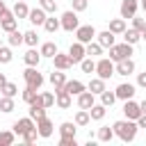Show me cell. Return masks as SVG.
<instances>
[{
	"label": "cell",
	"instance_id": "cell-27",
	"mask_svg": "<svg viewBox=\"0 0 146 146\" xmlns=\"http://www.w3.org/2000/svg\"><path fill=\"white\" fill-rule=\"evenodd\" d=\"M48 80H50V84H52L55 89H62V87H64V82H66V73H64V71H59V68H55V71L50 73V78H48Z\"/></svg>",
	"mask_w": 146,
	"mask_h": 146
},
{
	"label": "cell",
	"instance_id": "cell-22",
	"mask_svg": "<svg viewBox=\"0 0 146 146\" xmlns=\"http://www.w3.org/2000/svg\"><path fill=\"white\" fill-rule=\"evenodd\" d=\"M105 82H107V80H103V78H98V75H96V78H91V80H89V84H87V89H89L91 94H96V96H100V94L105 91Z\"/></svg>",
	"mask_w": 146,
	"mask_h": 146
},
{
	"label": "cell",
	"instance_id": "cell-43",
	"mask_svg": "<svg viewBox=\"0 0 146 146\" xmlns=\"http://www.w3.org/2000/svg\"><path fill=\"white\" fill-rule=\"evenodd\" d=\"M0 94H2V96H11V98H14V96L18 94V87H16L14 82H5V84L0 87Z\"/></svg>",
	"mask_w": 146,
	"mask_h": 146
},
{
	"label": "cell",
	"instance_id": "cell-8",
	"mask_svg": "<svg viewBox=\"0 0 146 146\" xmlns=\"http://www.w3.org/2000/svg\"><path fill=\"white\" fill-rule=\"evenodd\" d=\"M36 132H39V137H41V139H48V137H52V132H55V125H52V121H50L48 116H41V119H36Z\"/></svg>",
	"mask_w": 146,
	"mask_h": 146
},
{
	"label": "cell",
	"instance_id": "cell-36",
	"mask_svg": "<svg viewBox=\"0 0 146 146\" xmlns=\"http://www.w3.org/2000/svg\"><path fill=\"white\" fill-rule=\"evenodd\" d=\"M98 141H112L114 139V128H110V125H103V128H98Z\"/></svg>",
	"mask_w": 146,
	"mask_h": 146
},
{
	"label": "cell",
	"instance_id": "cell-55",
	"mask_svg": "<svg viewBox=\"0 0 146 146\" xmlns=\"http://www.w3.org/2000/svg\"><path fill=\"white\" fill-rule=\"evenodd\" d=\"M141 39H144V41H146V27H144V30H141Z\"/></svg>",
	"mask_w": 146,
	"mask_h": 146
},
{
	"label": "cell",
	"instance_id": "cell-16",
	"mask_svg": "<svg viewBox=\"0 0 146 146\" xmlns=\"http://www.w3.org/2000/svg\"><path fill=\"white\" fill-rule=\"evenodd\" d=\"M75 98H78V107H80V110H89V107L96 103V94H91L89 89H84V91L78 94Z\"/></svg>",
	"mask_w": 146,
	"mask_h": 146
},
{
	"label": "cell",
	"instance_id": "cell-37",
	"mask_svg": "<svg viewBox=\"0 0 146 146\" xmlns=\"http://www.w3.org/2000/svg\"><path fill=\"white\" fill-rule=\"evenodd\" d=\"M14 107H16V103H14L11 96H2V98H0V112L9 114V112H14Z\"/></svg>",
	"mask_w": 146,
	"mask_h": 146
},
{
	"label": "cell",
	"instance_id": "cell-39",
	"mask_svg": "<svg viewBox=\"0 0 146 146\" xmlns=\"http://www.w3.org/2000/svg\"><path fill=\"white\" fill-rule=\"evenodd\" d=\"M14 141H16L14 130H2V132H0V146H11Z\"/></svg>",
	"mask_w": 146,
	"mask_h": 146
},
{
	"label": "cell",
	"instance_id": "cell-11",
	"mask_svg": "<svg viewBox=\"0 0 146 146\" xmlns=\"http://www.w3.org/2000/svg\"><path fill=\"white\" fill-rule=\"evenodd\" d=\"M34 125H36V123H34V119L25 116V119H18V121L11 125V130H14V135H16V137H23V135H25L30 128H34Z\"/></svg>",
	"mask_w": 146,
	"mask_h": 146
},
{
	"label": "cell",
	"instance_id": "cell-38",
	"mask_svg": "<svg viewBox=\"0 0 146 146\" xmlns=\"http://www.w3.org/2000/svg\"><path fill=\"white\" fill-rule=\"evenodd\" d=\"M30 119H41V116H46V107L43 105H36V103H30V114H27Z\"/></svg>",
	"mask_w": 146,
	"mask_h": 146
},
{
	"label": "cell",
	"instance_id": "cell-13",
	"mask_svg": "<svg viewBox=\"0 0 146 146\" xmlns=\"http://www.w3.org/2000/svg\"><path fill=\"white\" fill-rule=\"evenodd\" d=\"M123 114H125V119H132V121H137V119H139V114H141V110H139V103H135L132 98L123 100Z\"/></svg>",
	"mask_w": 146,
	"mask_h": 146
},
{
	"label": "cell",
	"instance_id": "cell-26",
	"mask_svg": "<svg viewBox=\"0 0 146 146\" xmlns=\"http://www.w3.org/2000/svg\"><path fill=\"white\" fill-rule=\"evenodd\" d=\"M23 62H25L27 66H39V62H41V52H39L36 48H30V50L23 55Z\"/></svg>",
	"mask_w": 146,
	"mask_h": 146
},
{
	"label": "cell",
	"instance_id": "cell-44",
	"mask_svg": "<svg viewBox=\"0 0 146 146\" xmlns=\"http://www.w3.org/2000/svg\"><path fill=\"white\" fill-rule=\"evenodd\" d=\"M36 94H39L36 89H32V87H25V89H23V94H21V98H23V103H27V105H30V103H34Z\"/></svg>",
	"mask_w": 146,
	"mask_h": 146
},
{
	"label": "cell",
	"instance_id": "cell-35",
	"mask_svg": "<svg viewBox=\"0 0 146 146\" xmlns=\"http://www.w3.org/2000/svg\"><path fill=\"white\" fill-rule=\"evenodd\" d=\"M7 43L11 46V48H16V46H21L23 43V32L16 27V30H11L9 32V36H7Z\"/></svg>",
	"mask_w": 146,
	"mask_h": 146
},
{
	"label": "cell",
	"instance_id": "cell-12",
	"mask_svg": "<svg viewBox=\"0 0 146 146\" xmlns=\"http://www.w3.org/2000/svg\"><path fill=\"white\" fill-rule=\"evenodd\" d=\"M68 57H71L73 64H80V62L87 57V52H84V43H80V41L71 43V48H68Z\"/></svg>",
	"mask_w": 146,
	"mask_h": 146
},
{
	"label": "cell",
	"instance_id": "cell-23",
	"mask_svg": "<svg viewBox=\"0 0 146 146\" xmlns=\"http://www.w3.org/2000/svg\"><path fill=\"white\" fill-rule=\"evenodd\" d=\"M34 103H36V105H43V107L48 110V107L55 105V94H50V91H41V94H36Z\"/></svg>",
	"mask_w": 146,
	"mask_h": 146
},
{
	"label": "cell",
	"instance_id": "cell-14",
	"mask_svg": "<svg viewBox=\"0 0 146 146\" xmlns=\"http://www.w3.org/2000/svg\"><path fill=\"white\" fill-rule=\"evenodd\" d=\"M139 9V0H123L119 11H121V18H132Z\"/></svg>",
	"mask_w": 146,
	"mask_h": 146
},
{
	"label": "cell",
	"instance_id": "cell-2",
	"mask_svg": "<svg viewBox=\"0 0 146 146\" xmlns=\"http://www.w3.org/2000/svg\"><path fill=\"white\" fill-rule=\"evenodd\" d=\"M23 80H25V87H32V89H41V84H43V75L36 71V66H27L25 71H23Z\"/></svg>",
	"mask_w": 146,
	"mask_h": 146
},
{
	"label": "cell",
	"instance_id": "cell-46",
	"mask_svg": "<svg viewBox=\"0 0 146 146\" xmlns=\"http://www.w3.org/2000/svg\"><path fill=\"white\" fill-rule=\"evenodd\" d=\"M21 139H23L25 144H34V141L39 139V132H36V125H34V128H30V130H27V132H25V135H23Z\"/></svg>",
	"mask_w": 146,
	"mask_h": 146
},
{
	"label": "cell",
	"instance_id": "cell-32",
	"mask_svg": "<svg viewBox=\"0 0 146 146\" xmlns=\"http://www.w3.org/2000/svg\"><path fill=\"white\" fill-rule=\"evenodd\" d=\"M39 52H41V57H55V52H57V43L55 41H46V43H41V48H39Z\"/></svg>",
	"mask_w": 146,
	"mask_h": 146
},
{
	"label": "cell",
	"instance_id": "cell-42",
	"mask_svg": "<svg viewBox=\"0 0 146 146\" xmlns=\"http://www.w3.org/2000/svg\"><path fill=\"white\" fill-rule=\"evenodd\" d=\"M11 59H14L11 46H0V64H9Z\"/></svg>",
	"mask_w": 146,
	"mask_h": 146
},
{
	"label": "cell",
	"instance_id": "cell-52",
	"mask_svg": "<svg viewBox=\"0 0 146 146\" xmlns=\"http://www.w3.org/2000/svg\"><path fill=\"white\" fill-rule=\"evenodd\" d=\"M7 11H9V9H7V5H5V2H2V0H0V18H2V16H5V14H7Z\"/></svg>",
	"mask_w": 146,
	"mask_h": 146
},
{
	"label": "cell",
	"instance_id": "cell-56",
	"mask_svg": "<svg viewBox=\"0 0 146 146\" xmlns=\"http://www.w3.org/2000/svg\"><path fill=\"white\" fill-rule=\"evenodd\" d=\"M139 5H141V9H144V11H146V0H141V2H139Z\"/></svg>",
	"mask_w": 146,
	"mask_h": 146
},
{
	"label": "cell",
	"instance_id": "cell-17",
	"mask_svg": "<svg viewBox=\"0 0 146 146\" xmlns=\"http://www.w3.org/2000/svg\"><path fill=\"white\" fill-rule=\"evenodd\" d=\"M96 41L103 46V48H110L116 43V34H112L110 30H103V32H96Z\"/></svg>",
	"mask_w": 146,
	"mask_h": 146
},
{
	"label": "cell",
	"instance_id": "cell-53",
	"mask_svg": "<svg viewBox=\"0 0 146 146\" xmlns=\"http://www.w3.org/2000/svg\"><path fill=\"white\" fill-rule=\"evenodd\" d=\"M139 110H141V114H146V98L139 103Z\"/></svg>",
	"mask_w": 146,
	"mask_h": 146
},
{
	"label": "cell",
	"instance_id": "cell-29",
	"mask_svg": "<svg viewBox=\"0 0 146 146\" xmlns=\"http://www.w3.org/2000/svg\"><path fill=\"white\" fill-rule=\"evenodd\" d=\"M103 46L94 39V41H89V43H84V52H87V57H98V55H103Z\"/></svg>",
	"mask_w": 146,
	"mask_h": 146
},
{
	"label": "cell",
	"instance_id": "cell-33",
	"mask_svg": "<svg viewBox=\"0 0 146 146\" xmlns=\"http://www.w3.org/2000/svg\"><path fill=\"white\" fill-rule=\"evenodd\" d=\"M107 30H110L112 34H123V30H125V18H112Z\"/></svg>",
	"mask_w": 146,
	"mask_h": 146
},
{
	"label": "cell",
	"instance_id": "cell-31",
	"mask_svg": "<svg viewBox=\"0 0 146 146\" xmlns=\"http://www.w3.org/2000/svg\"><path fill=\"white\" fill-rule=\"evenodd\" d=\"M62 25H59V18H55V14H50V16H46V21H43V30L46 32H50V34H55L57 30H59Z\"/></svg>",
	"mask_w": 146,
	"mask_h": 146
},
{
	"label": "cell",
	"instance_id": "cell-48",
	"mask_svg": "<svg viewBox=\"0 0 146 146\" xmlns=\"http://www.w3.org/2000/svg\"><path fill=\"white\" fill-rule=\"evenodd\" d=\"M132 27H135V30H139V32H141V30H144V27H146V18H139V16H137V14H135V16H132Z\"/></svg>",
	"mask_w": 146,
	"mask_h": 146
},
{
	"label": "cell",
	"instance_id": "cell-10",
	"mask_svg": "<svg viewBox=\"0 0 146 146\" xmlns=\"http://www.w3.org/2000/svg\"><path fill=\"white\" fill-rule=\"evenodd\" d=\"M135 91H137V87H135V84H130V82H121V84L114 89L116 100H128V98H132V96H135Z\"/></svg>",
	"mask_w": 146,
	"mask_h": 146
},
{
	"label": "cell",
	"instance_id": "cell-28",
	"mask_svg": "<svg viewBox=\"0 0 146 146\" xmlns=\"http://www.w3.org/2000/svg\"><path fill=\"white\" fill-rule=\"evenodd\" d=\"M73 123H75L78 128H84V125H89V123H91L89 110H78V112H75V116H73Z\"/></svg>",
	"mask_w": 146,
	"mask_h": 146
},
{
	"label": "cell",
	"instance_id": "cell-5",
	"mask_svg": "<svg viewBox=\"0 0 146 146\" xmlns=\"http://www.w3.org/2000/svg\"><path fill=\"white\" fill-rule=\"evenodd\" d=\"M59 25H62V30H66V32H75L78 25H80V21H78V11H73V9L64 11V14L59 16Z\"/></svg>",
	"mask_w": 146,
	"mask_h": 146
},
{
	"label": "cell",
	"instance_id": "cell-49",
	"mask_svg": "<svg viewBox=\"0 0 146 146\" xmlns=\"http://www.w3.org/2000/svg\"><path fill=\"white\" fill-rule=\"evenodd\" d=\"M59 146H78L75 137H59Z\"/></svg>",
	"mask_w": 146,
	"mask_h": 146
},
{
	"label": "cell",
	"instance_id": "cell-1",
	"mask_svg": "<svg viewBox=\"0 0 146 146\" xmlns=\"http://www.w3.org/2000/svg\"><path fill=\"white\" fill-rule=\"evenodd\" d=\"M112 128H114V137H119L121 141H132L135 137H137V130H139V125H137V121H132V119H123V121H114L112 123Z\"/></svg>",
	"mask_w": 146,
	"mask_h": 146
},
{
	"label": "cell",
	"instance_id": "cell-57",
	"mask_svg": "<svg viewBox=\"0 0 146 146\" xmlns=\"http://www.w3.org/2000/svg\"><path fill=\"white\" fill-rule=\"evenodd\" d=\"M0 46H2V41H0Z\"/></svg>",
	"mask_w": 146,
	"mask_h": 146
},
{
	"label": "cell",
	"instance_id": "cell-51",
	"mask_svg": "<svg viewBox=\"0 0 146 146\" xmlns=\"http://www.w3.org/2000/svg\"><path fill=\"white\" fill-rule=\"evenodd\" d=\"M137 125H139V128H146V114H139V119H137Z\"/></svg>",
	"mask_w": 146,
	"mask_h": 146
},
{
	"label": "cell",
	"instance_id": "cell-50",
	"mask_svg": "<svg viewBox=\"0 0 146 146\" xmlns=\"http://www.w3.org/2000/svg\"><path fill=\"white\" fill-rule=\"evenodd\" d=\"M137 84H139V87H144V89H146V71H144V73H139V75H137Z\"/></svg>",
	"mask_w": 146,
	"mask_h": 146
},
{
	"label": "cell",
	"instance_id": "cell-6",
	"mask_svg": "<svg viewBox=\"0 0 146 146\" xmlns=\"http://www.w3.org/2000/svg\"><path fill=\"white\" fill-rule=\"evenodd\" d=\"M132 73H135V62H132L130 57L114 62V75H123V78H128V75H132Z\"/></svg>",
	"mask_w": 146,
	"mask_h": 146
},
{
	"label": "cell",
	"instance_id": "cell-34",
	"mask_svg": "<svg viewBox=\"0 0 146 146\" xmlns=\"http://www.w3.org/2000/svg\"><path fill=\"white\" fill-rule=\"evenodd\" d=\"M23 43H27L30 48H36V43H39V34H36V30H27V32H23Z\"/></svg>",
	"mask_w": 146,
	"mask_h": 146
},
{
	"label": "cell",
	"instance_id": "cell-45",
	"mask_svg": "<svg viewBox=\"0 0 146 146\" xmlns=\"http://www.w3.org/2000/svg\"><path fill=\"white\" fill-rule=\"evenodd\" d=\"M39 7H41L46 14H55V11H57V2H55V0H39Z\"/></svg>",
	"mask_w": 146,
	"mask_h": 146
},
{
	"label": "cell",
	"instance_id": "cell-30",
	"mask_svg": "<svg viewBox=\"0 0 146 146\" xmlns=\"http://www.w3.org/2000/svg\"><path fill=\"white\" fill-rule=\"evenodd\" d=\"M75 132H78V125H75L73 121L59 123V137H75Z\"/></svg>",
	"mask_w": 146,
	"mask_h": 146
},
{
	"label": "cell",
	"instance_id": "cell-54",
	"mask_svg": "<svg viewBox=\"0 0 146 146\" xmlns=\"http://www.w3.org/2000/svg\"><path fill=\"white\" fill-rule=\"evenodd\" d=\"M5 82H7V75H5V73H0V87H2Z\"/></svg>",
	"mask_w": 146,
	"mask_h": 146
},
{
	"label": "cell",
	"instance_id": "cell-7",
	"mask_svg": "<svg viewBox=\"0 0 146 146\" xmlns=\"http://www.w3.org/2000/svg\"><path fill=\"white\" fill-rule=\"evenodd\" d=\"M75 39H78L80 43H89V41H94V39H96V27H94V25H78V30H75Z\"/></svg>",
	"mask_w": 146,
	"mask_h": 146
},
{
	"label": "cell",
	"instance_id": "cell-20",
	"mask_svg": "<svg viewBox=\"0 0 146 146\" xmlns=\"http://www.w3.org/2000/svg\"><path fill=\"white\" fill-rule=\"evenodd\" d=\"M64 89H66L71 96H78V94H82V91L87 89V84L80 82V80H66V82H64Z\"/></svg>",
	"mask_w": 146,
	"mask_h": 146
},
{
	"label": "cell",
	"instance_id": "cell-4",
	"mask_svg": "<svg viewBox=\"0 0 146 146\" xmlns=\"http://www.w3.org/2000/svg\"><path fill=\"white\" fill-rule=\"evenodd\" d=\"M98 78H103V80H110L112 75H114V62L110 59V57H100L98 62H96V71H94Z\"/></svg>",
	"mask_w": 146,
	"mask_h": 146
},
{
	"label": "cell",
	"instance_id": "cell-19",
	"mask_svg": "<svg viewBox=\"0 0 146 146\" xmlns=\"http://www.w3.org/2000/svg\"><path fill=\"white\" fill-rule=\"evenodd\" d=\"M46 16H48V14H46L41 7H34V9H30V14H27V21H30L32 25H43Z\"/></svg>",
	"mask_w": 146,
	"mask_h": 146
},
{
	"label": "cell",
	"instance_id": "cell-25",
	"mask_svg": "<svg viewBox=\"0 0 146 146\" xmlns=\"http://www.w3.org/2000/svg\"><path fill=\"white\" fill-rule=\"evenodd\" d=\"M11 14L21 21V18H27V14H30V7H27V2L25 0H16V5H14V9H11Z\"/></svg>",
	"mask_w": 146,
	"mask_h": 146
},
{
	"label": "cell",
	"instance_id": "cell-40",
	"mask_svg": "<svg viewBox=\"0 0 146 146\" xmlns=\"http://www.w3.org/2000/svg\"><path fill=\"white\" fill-rule=\"evenodd\" d=\"M80 68H82V73H94L96 71V62H94V57H84L82 62H80Z\"/></svg>",
	"mask_w": 146,
	"mask_h": 146
},
{
	"label": "cell",
	"instance_id": "cell-21",
	"mask_svg": "<svg viewBox=\"0 0 146 146\" xmlns=\"http://www.w3.org/2000/svg\"><path fill=\"white\" fill-rule=\"evenodd\" d=\"M123 41L130 43V46H135V43L141 41V32L135 30V27H125V30H123Z\"/></svg>",
	"mask_w": 146,
	"mask_h": 146
},
{
	"label": "cell",
	"instance_id": "cell-24",
	"mask_svg": "<svg viewBox=\"0 0 146 146\" xmlns=\"http://www.w3.org/2000/svg\"><path fill=\"white\" fill-rule=\"evenodd\" d=\"M105 112H107V107H105L103 103H94V105L89 107V116H91V121H103V119H105Z\"/></svg>",
	"mask_w": 146,
	"mask_h": 146
},
{
	"label": "cell",
	"instance_id": "cell-18",
	"mask_svg": "<svg viewBox=\"0 0 146 146\" xmlns=\"http://www.w3.org/2000/svg\"><path fill=\"white\" fill-rule=\"evenodd\" d=\"M0 27H2V30H5L7 34H9L11 30H16V27H18V18H16V16L11 14V11H7V14H5L2 18H0Z\"/></svg>",
	"mask_w": 146,
	"mask_h": 146
},
{
	"label": "cell",
	"instance_id": "cell-9",
	"mask_svg": "<svg viewBox=\"0 0 146 146\" xmlns=\"http://www.w3.org/2000/svg\"><path fill=\"white\" fill-rule=\"evenodd\" d=\"M55 105L59 107V110H68L71 105H73V96L62 87V89H55Z\"/></svg>",
	"mask_w": 146,
	"mask_h": 146
},
{
	"label": "cell",
	"instance_id": "cell-15",
	"mask_svg": "<svg viewBox=\"0 0 146 146\" xmlns=\"http://www.w3.org/2000/svg\"><path fill=\"white\" fill-rule=\"evenodd\" d=\"M52 62H55V68H59V71H68L71 66H73V62H71V57H68V52H55V57H52Z\"/></svg>",
	"mask_w": 146,
	"mask_h": 146
},
{
	"label": "cell",
	"instance_id": "cell-47",
	"mask_svg": "<svg viewBox=\"0 0 146 146\" xmlns=\"http://www.w3.org/2000/svg\"><path fill=\"white\" fill-rule=\"evenodd\" d=\"M87 7H89L87 0H71V9H73V11H84Z\"/></svg>",
	"mask_w": 146,
	"mask_h": 146
},
{
	"label": "cell",
	"instance_id": "cell-3",
	"mask_svg": "<svg viewBox=\"0 0 146 146\" xmlns=\"http://www.w3.org/2000/svg\"><path fill=\"white\" fill-rule=\"evenodd\" d=\"M132 48L135 46H130V43H114V46H110V59L112 62H119V59H125V57H130L132 55Z\"/></svg>",
	"mask_w": 146,
	"mask_h": 146
},
{
	"label": "cell",
	"instance_id": "cell-41",
	"mask_svg": "<svg viewBox=\"0 0 146 146\" xmlns=\"http://www.w3.org/2000/svg\"><path fill=\"white\" fill-rule=\"evenodd\" d=\"M100 103H103L105 107H112V105L116 103V94H114V91H107V89H105V91L100 94Z\"/></svg>",
	"mask_w": 146,
	"mask_h": 146
}]
</instances>
